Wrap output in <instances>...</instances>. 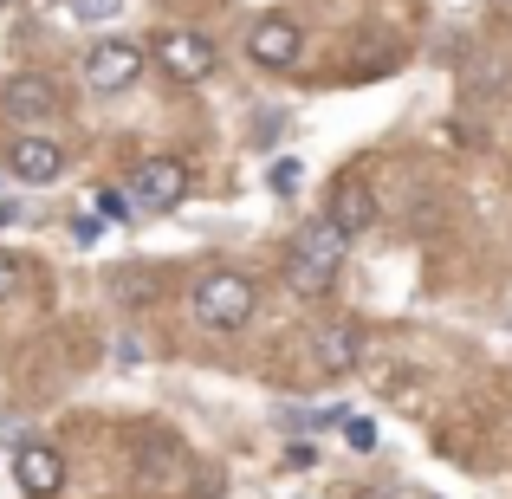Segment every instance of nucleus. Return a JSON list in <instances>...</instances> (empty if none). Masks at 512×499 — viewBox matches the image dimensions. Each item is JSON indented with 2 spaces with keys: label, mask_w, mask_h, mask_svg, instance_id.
<instances>
[{
  "label": "nucleus",
  "mask_w": 512,
  "mask_h": 499,
  "mask_svg": "<svg viewBox=\"0 0 512 499\" xmlns=\"http://www.w3.org/2000/svg\"><path fill=\"white\" fill-rule=\"evenodd\" d=\"M7 221H20V214H13V208H7V201H0V227H7Z\"/></svg>",
  "instance_id": "nucleus-17"
},
{
  "label": "nucleus",
  "mask_w": 512,
  "mask_h": 499,
  "mask_svg": "<svg viewBox=\"0 0 512 499\" xmlns=\"http://www.w3.org/2000/svg\"><path fill=\"white\" fill-rule=\"evenodd\" d=\"M363 499H389V493H363Z\"/></svg>",
  "instance_id": "nucleus-18"
},
{
  "label": "nucleus",
  "mask_w": 512,
  "mask_h": 499,
  "mask_svg": "<svg viewBox=\"0 0 512 499\" xmlns=\"http://www.w3.org/2000/svg\"><path fill=\"white\" fill-rule=\"evenodd\" d=\"M13 286H20V260L0 253V299H13Z\"/></svg>",
  "instance_id": "nucleus-16"
},
{
  "label": "nucleus",
  "mask_w": 512,
  "mask_h": 499,
  "mask_svg": "<svg viewBox=\"0 0 512 499\" xmlns=\"http://www.w3.org/2000/svg\"><path fill=\"white\" fill-rule=\"evenodd\" d=\"M331 221H338L344 234H363V227L376 221V195H370L363 175H338V182H331Z\"/></svg>",
  "instance_id": "nucleus-9"
},
{
  "label": "nucleus",
  "mask_w": 512,
  "mask_h": 499,
  "mask_svg": "<svg viewBox=\"0 0 512 499\" xmlns=\"http://www.w3.org/2000/svg\"><path fill=\"white\" fill-rule=\"evenodd\" d=\"M344 253H350V234L331 214L325 221H305L299 240H292V253H286V286L299 292V299H325L344 273Z\"/></svg>",
  "instance_id": "nucleus-1"
},
{
  "label": "nucleus",
  "mask_w": 512,
  "mask_h": 499,
  "mask_svg": "<svg viewBox=\"0 0 512 499\" xmlns=\"http://www.w3.org/2000/svg\"><path fill=\"white\" fill-rule=\"evenodd\" d=\"M156 65L169 78H182V85H201L214 72V39L188 33V26H169V33H156Z\"/></svg>",
  "instance_id": "nucleus-4"
},
{
  "label": "nucleus",
  "mask_w": 512,
  "mask_h": 499,
  "mask_svg": "<svg viewBox=\"0 0 512 499\" xmlns=\"http://www.w3.org/2000/svg\"><path fill=\"white\" fill-rule=\"evenodd\" d=\"M182 195H188V163H175V156H150V163L130 169V201H137V208L169 214Z\"/></svg>",
  "instance_id": "nucleus-3"
},
{
  "label": "nucleus",
  "mask_w": 512,
  "mask_h": 499,
  "mask_svg": "<svg viewBox=\"0 0 512 499\" xmlns=\"http://www.w3.org/2000/svg\"><path fill=\"white\" fill-rule=\"evenodd\" d=\"M299 175H305V163H299V156H279L266 182H273V195H292V188H299Z\"/></svg>",
  "instance_id": "nucleus-13"
},
{
  "label": "nucleus",
  "mask_w": 512,
  "mask_h": 499,
  "mask_svg": "<svg viewBox=\"0 0 512 499\" xmlns=\"http://www.w3.org/2000/svg\"><path fill=\"white\" fill-rule=\"evenodd\" d=\"M91 208L111 214V221H124V214H130V195H117V188H98V195H91Z\"/></svg>",
  "instance_id": "nucleus-14"
},
{
  "label": "nucleus",
  "mask_w": 512,
  "mask_h": 499,
  "mask_svg": "<svg viewBox=\"0 0 512 499\" xmlns=\"http://www.w3.org/2000/svg\"><path fill=\"white\" fill-rule=\"evenodd\" d=\"M7 163H13V175H20V182L46 188V182H59V175H65V150H59V143H46V137H20Z\"/></svg>",
  "instance_id": "nucleus-10"
},
{
  "label": "nucleus",
  "mask_w": 512,
  "mask_h": 499,
  "mask_svg": "<svg viewBox=\"0 0 512 499\" xmlns=\"http://www.w3.org/2000/svg\"><path fill=\"white\" fill-rule=\"evenodd\" d=\"M0 7H13V0H0Z\"/></svg>",
  "instance_id": "nucleus-19"
},
{
  "label": "nucleus",
  "mask_w": 512,
  "mask_h": 499,
  "mask_svg": "<svg viewBox=\"0 0 512 499\" xmlns=\"http://www.w3.org/2000/svg\"><path fill=\"white\" fill-rule=\"evenodd\" d=\"M0 104H7V117H20V124H39V117H59V85L39 78V72H20L0 91Z\"/></svg>",
  "instance_id": "nucleus-7"
},
{
  "label": "nucleus",
  "mask_w": 512,
  "mask_h": 499,
  "mask_svg": "<svg viewBox=\"0 0 512 499\" xmlns=\"http://www.w3.org/2000/svg\"><path fill=\"white\" fill-rule=\"evenodd\" d=\"M344 441H350L357 454H370V448H376V422H370V415H344Z\"/></svg>",
  "instance_id": "nucleus-12"
},
{
  "label": "nucleus",
  "mask_w": 512,
  "mask_h": 499,
  "mask_svg": "<svg viewBox=\"0 0 512 499\" xmlns=\"http://www.w3.org/2000/svg\"><path fill=\"white\" fill-rule=\"evenodd\" d=\"M137 72H143V52L130 39H104V46L85 52V85L91 91H130Z\"/></svg>",
  "instance_id": "nucleus-5"
},
{
  "label": "nucleus",
  "mask_w": 512,
  "mask_h": 499,
  "mask_svg": "<svg viewBox=\"0 0 512 499\" xmlns=\"http://www.w3.org/2000/svg\"><path fill=\"white\" fill-rule=\"evenodd\" d=\"M500 7H512V0H500Z\"/></svg>",
  "instance_id": "nucleus-20"
},
{
  "label": "nucleus",
  "mask_w": 512,
  "mask_h": 499,
  "mask_svg": "<svg viewBox=\"0 0 512 499\" xmlns=\"http://www.w3.org/2000/svg\"><path fill=\"white\" fill-rule=\"evenodd\" d=\"M357 357H363V325H350V318H344V325H325V331H318V363H325L331 376H344Z\"/></svg>",
  "instance_id": "nucleus-11"
},
{
  "label": "nucleus",
  "mask_w": 512,
  "mask_h": 499,
  "mask_svg": "<svg viewBox=\"0 0 512 499\" xmlns=\"http://www.w3.org/2000/svg\"><path fill=\"white\" fill-rule=\"evenodd\" d=\"M72 13H78V20H111L117 0H72Z\"/></svg>",
  "instance_id": "nucleus-15"
},
{
  "label": "nucleus",
  "mask_w": 512,
  "mask_h": 499,
  "mask_svg": "<svg viewBox=\"0 0 512 499\" xmlns=\"http://www.w3.org/2000/svg\"><path fill=\"white\" fill-rule=\"evenodd\" d=\"M247 52H253V65H273V72H286V65H299V26H292L286 13H266V20H253Z\"/></svg>",
  "instance_id": "nucleus-6"
},
{
  "label": "nucleus",
  "mask_w": 512,
  "mask_h": 499,
  "mask_svg": "<svg viewBox=\"0 0 512 499\" xmlns=\"http://www.w3.org/2000/svg\"><path fill=\"white\" fill-rule=\"evenodd\" d=\"M253 299H260V292H253V279L247 273H201L195 279V318L208 331H240L253 318Z\"/></svg>",
  "instance_id": "nucleus-2"
},
{
  "label": "nucleus",
  "mask_w": 512,
  "mask_h": 499,
  "mask_svg": "<svg viewBox=\"0 0 512 499\" xmlns=\"http://www.w3.org/2000/svg\"><path fill=\"white\" fill-rule=\"evenodd\" d=\"M13 474H20V487L33 493V499H52V493L65 487V461L46 448V441H26L20 461H13Z\"/></svg>",
  "instance_id": "nucleus-8"
}]
</instances>
